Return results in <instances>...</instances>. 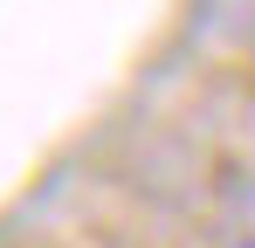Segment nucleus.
Here are the masks:
<instances>
[{
	"label": "nucleus",
	"instance_id": "nucleus-1",
	"mask_svg": "<svg viewBox=\"0 0 255 248\" xmlns=\"http://www.w3.org/2000/svg\"><path fill=\"white\" fill-rule=\"evenodd\" d=\"M249 248H255V242H249Z\"/></svg>",
	"mask_w": 255,
	"mask_h": 248
}]
</instances>
